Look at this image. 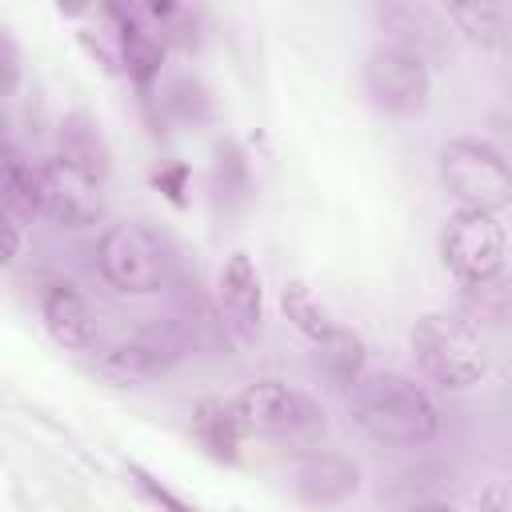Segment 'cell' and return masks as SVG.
Segmentation results:
<instances>
[{
  "mask_svg": "<svg viewBox=\"0 0 512 512\" xmlns=\"http://www.w3.org/2000/svg\"><path fill=\"white\" fill-rule=\"evenodd\" d=\"M232 408H236L240 428L252 432V436H264V440L312 444V440L324 436V408L308 392H300V388H292L284 380L248 384L232 400Z\"/></svg>",
  "mask_w": 512,
  "mask_h": 512,
  "instance_id": "obj_4",
  "label": "cell"
},
{
  "mask_svg": "<svg viewBox=\"0 0 512 512\" xmlns=\"http://www.w3.org/2000/svg\"><path fill=\"white\" fill-rule=\"evenodd\" d=\"M376 20L384 24L392 48H404L408 56H416V60H424V64L444 60L448 48H452V28H448L444 16L432 12L428 4L392 0V4H380V8H376Z\"/></svg>",
  "mask_w": 512,
  "mask_h": 512,
  "instance_id": "obj_11",
  "label": "cell"
},
{
  "mask_svg": "<svg viewBox=\"0 0 512 512\" xmlns=\"http://www.w3.org/2000/svg\"><path fill=\"white\" fill-rule=\"evenodd\" d=\"M280 308H284L288 324H292L300 336H308L312 344H320V340L336 328L332 312L320 304V296H316L304 280H288V284L280 288Z\"/></svg>",
  "mask_w": 512,
  "mask_h": 512,
  "instance_id": "obj_20",
  "label": "cell"
},
{
  "mask_svg": "<svg viewBox=\"0 0 512 512\" xmlns=\"http://www.w3.org/2000/svg\"><path fill=\"white\" fill-rule=\"evenodd\" d=\"M360 84H364L368 100L392 116H416L432 92L428 64L392 44H380L368 52V60L360 68Z\"/></svg>",
  "mask_w": 512,
  "mask_h": 512,
  "instance_id": "obj_8",
  "label": "cell"
},
{
  "mask_svg": "<svg viewBox=\"0 0 512 512\" xmlns=\"http://www.w3.org/2000/svg\"><path fill=\"white\" fill-rule=\"evenodd\" d=\"M408 512H456V508L444 500H420V504H408Z\"/></svg>",
  "mask_w": 512,
  "mask_h": 512,
  "instance_id": "obj_30",
  "label": "cell"
},
{
  "mask_svg": "<svg viewBox=\"0 0 512 512\" xmlns=\"http://www.w3.org/2000/svg\"><path fill=\"white\" fill-rule=\"evenodd\" d=\"M348 412L368 440L388 448H416L440 432L436 400L404 372H364L348 396Z\"/></svg>",
  "mask_w": 512,
  "mask_h": 512,
  "instance_id": "obj_1",
  "label": "cell"
},
{
  "mask_svg": "<svg viewBox=\"0 0 512 512\" xmlns=\"http://www.w3.org/2000/svg\"><path fill=\"white\" fill-rule=\"evenodd\" d=\"M20 76H24L20 44L8 32H0V96H12L20 88Z\"/></svg>",
  "mask_w": 512,
  "mask_h": 512,
  "instance_id": "obj_26",
  "label": "cell"
},
{
  "mask_svg": "<svg viewBox=\"0 0 512 512\" xmlns=\"http://www.w3.org/2000/svg\"><path fill=\"white\" fill-rule=\"evenodd\" d=\"M112 20H116V44H120V68L128 72V80L136 84V88H148L156 76H160V64H164V44H160V36L132 12V8H124V4H108L104 8Z\"/></svg>",
  "mask_w": 512,
  "mask_h": 512,
  "instance_id": "obj_14",
  "label": "cell"
},
{
  "mask_svg": "<svg viewBox=\"0 0 512 512\" xmlns=\"http://www.w3.org/2000/svg\"><path fill=\"white\" fill-rule=\"evenodd\" d=\"M504 256H508L504 224L492 212L460 208L448 216L440 232V260L464 288L504 276Z\"/></svg>",
  "mask_w": 512,
  "mask_h": 512,
  "instance_id": "obj_6",
  "label": "cell"
},
{
  "mask_svg": "<svg viewBox=\"0 0 512 512\" xmlns=\"http://www.w3.org/2000/svg\"><path fill=\"white\" fill-rule=\"evenodd\" d=\"M20 256V228L8 212H0V268H8Z\"/></svg>",
  "mask_w": 512,
  "mask_h": 512,
  "instance_id": "obj_28",
  "label": "cell"
},
{
  "mask_svg": "<svg viewBox=\"0 0 512 512\" xmlns=\"http://www.w3.org/2000/svg\"><path fill=\"white\" fill-rule=\"evenodd\" d=\"M212 192L216 200H224V208H236L248 200L252 192V172H248V156L236 140H220L216 156H212Z\"/></svg>",
  "mask_w": 512,
  "mask_h": 512,
  "instance_id": "obj_21",
  "label": "cell"
},
{
  "mask_svg": "<svg viewBox=\"0 0 512 512\" xmlns=\"http://www.w3.org/2000/svg\"><path fill=\"white\" fill-rule=\"evenodd\" d=\"M0 212H8L12 220L44 216L40 164H28L12 144H0Z\"/></svg>",
  "mask_w": 512,
  "mask_h": 512,
  "instance_id": "obj_16",
  "label": "cell"
},
{
  "mask_svg": "<svg viewBox=\"0 0 512 512\" xmlns=\"http://www.w3.org/2000/svg\"><path fill=\"white\" fill-rule=\"evenodd\" d=\"M216 316H220L224 332H232L244 344L260 336L264 292H260V272H256L248 252H232L224 260L220 280H216Z\"/></svg>",
  "mask_w": 512,
  "mask_h": 512,
  "instance_id": "obj_10",
  "label": "cell"
},
{
  "mask_svg": "<svg viewBox=\"0 0 512 512\" xmlns=\"http://www.w3.org/2000/svg\"><path fill=\"white\" fill-rule=\"evenodd\" d=\"M192 436L208 448V456L216 460H240V440L244 428L236 420V408L228 400H200L192 412Z\"/></svg>",
  "mask_w": 512,
  "mask_h": 512,
  "instance_id": "obj_17",
  "label": "cell"
},
{
  "mask_svg": "<svg viewBox=\"0 0 512 512\" xmlns=\"http://www.w3.org/2000/svg\"><path fill=\"white\" fill-rule=\"evenodd\" d=\"M412 360L420 376L444 392L472 388L488 376V344L480 328L452 312H428L412 324Z\"/></svg>",
  "mask_w": 512,
  "mask_h": 512,
  "instance_id": "obj_2",
  "label": "cell"
},
{
  "mask_svg": "<svg viewBox=\"0 0 512 512\" xmlns=\"http://www.w3.org/2000/svg\"><path fill=\"white\" fill-rule=\"evenodd\" d=\"M56 156L68 160L76 172L92 176L96 184H104L108 168H112V152H108V140L100 132V124L84 112H68L60 124H56Z\"/></svg>",
  "mask_w": 512,
  "mask_h": 512,
  "instance_id": "obj_15",
  "label": "cell"
},
{
  "mask_svg": "<svg viewBox=\"0 0 512 512\" xmlns=\"http://www.w3.org/2000/svg\"><path fill=\"white\" fill-rule=\"evenodd\" d=\"M320 352H316V360H320V372L328 376V384H336V388H344V392H352L356 388V380L364 376V360H368V348H364V340L352 332V328H332L320 344H316Z\"/></svg>",
  "mask_w": 512,
  "mask_h": 512,
  "instance_id": "obj_18",
  "label": "cell"
},
{
  "mask_svg": "<svg viewBox=\"0 0 512 512\" xmlns=\"http://www.w3.org/2000/svg\"><path fill=\"white\" fill-rule=\"evenodd\" d=\"M440 180L444 188L476 212H504L512 204V168L500 148L476 136H456L440 148Z\"/></svg>",
  "mask_w": 512,
  "mask_h": 512,
  "instance_id": "obj_5",
  "label": "cell"
},
{
  "mask_svg": "<svg viewBox=\"0 0 512 512\" xmlns=\"http://www.w3.org/2000/svg\"><path fill=\"white\" fill-rule=\"evenodd\" d=\"M360 468L340 452H308L292 472V492L308 508H332L356 496Z\"/></svg>",
  "mask_w": 512,
  "mask_h": 512,
  "instance_id": "obj_12",
  "label": "cell"
},
{
  "mask_svg": "<svg viewBox=\"0 0 512 512\" xmlns=\"http://www.w3.org/2000/svg\"><path fill=\"white\" fill-rule=\"evenodd\" d=\"M96 268L124 296H156L160 288L172 284L168 244L140 220H120L100 232Z\"/></svg>",
  "mask_w": 512,
  "mask_h": 512,
  "instance_id": "obj_3",
  "label": "cell"
},
{
  "mask_svg": "<svg viewBox=\"0 0 512 512\" xmlns=\"http://www.w3.org/2000/svg\"><path fill=\"white\" fill-rule=\"evenodd\" d=\"M184 180H188V168H184V164L160 168V172L152 176V184H156V188H160V192H164V196H168V200H172L176 208L184 204Z\"/></svg>",
  "mask_w": 512,
  "mask_h": 512,
  "instance_id": "obj_27",
  "label": "cell"
},
{
  "mask_svg": "<svg viewBox=\"0 0 512 512\" xmlns=\"http://www.w3.org/2000/svg\"><path fill=\"white\" fill-rule=\"evenodd\" d=\"M148 12L160 24V44L164 48H180V52H196L200 48V12L192 4L156 0V4H148Z\"/></svg>",
  "mask_w": 512,
  "mask_h": 512,
  "instance_id": "obj_22",
  "label": "cell"
},
{
  "mask_svg": "<svg viewBox=\"0 0 512 512\" xmlns=\"http://www.w3.org/2000/svg\"><path fill=\"white\" fill-rule=\"evenodd\" d=\"M164 112L180 124H208L212 120V96L196 76H172L164 84Z\"/></svg>",
  "mask_w": 512,
  "mask_h": 512,
  "instance_id": "obj_24",
  "label": "cell"
},
{
  "mask_svg": "<svg viewBox=\"0 0 512 512\" xmlns=\"http://www.w3.org/2000/svg\"><path fill=\"white\" fill-rule=\"evenodd\" d=\"M444 24L464 36L468 44H480V48H496L504 40V4H492V0H464V4H448L444 12Z\"/></svg>",
  "mask_w": 512,
  "mask_h": 512,
  "instance_id": "obj_19",
  "label": "cell"
},
{
  "mask_svg": "<svg viewBox=\"0 0 512 512\" xmlns=\"http://www.w3.org/2000/svg\"><path fill=\"white\" fill-rule=\"evenodd\" d=\"M40 316H44L48 336L68 352H88L100 340L96 312L72 284H48V292L40 300Z\"/></svg>",
  "mask_w": 512,
  "mask_h": 512,
  "instance_id": "obj_13",
  "label": "cell"
},
{
  "mask_svg": "<svg viewBox=\"0 0 512 512\" xmlns=\"http://www.w3.org/2000/svg\"><path fill=\"white\" fill-rule=\"evenodd\" d=\"M188 352H192L188 328L176 316H164V320H148L144 328H136V336L112 344L100 356V364L116 380H152V376H164L168 368H176Z\"/></svg>",
  "mask_w": 512,
  "mask_h": 512,
  "instance_id": "obj_7",
  "label": "cell"
},
{
  "mask_svg": "<svg viewBox=\"0 0 512 512\" xmlns=\"http://www.w3.org/2000/svg\"><path fill=\"white\" fill-rule=\"evenodd\" d=\"M128 480H132V484H136L160 512H200L196 504H188L184 496H176L168 484H160V480H156L148 468H140V464H128Z\"/></svg>",
  "mask_w": 512,
  "mask_h": 512,
  "instance_id": "obj_25",
  "label": "cell"
},
{
  "mask_svg": "<svg viewBox=\"0 0 512 512\" xmlns=\"http://www.w3.org/2000/svg\"><path fill=\"white\" fill-rule=\"evenodd\" d=\"M40 180H44V216L56 220L60 228H92L104 216V196L100 184L84 172H76L68 160L48 156L40 160Z\"/></svg>",
  "mask_w": 512,
  "mask_h": 512,
  "instance_id": "obj_9",
  "label": "cell"
},
{
  "mask_svg": "<svg viewBox=\"0 0 512 512\" xmlns=\"http://www.w3.org/2000/svg\"><path fill=\"white\" fill-rule=\"evenodd\" d=\"M480 512H512L508 480H492V484L480 492Z\"/></svg>",
  "mask_w": 512,
  "mask_h": 512,
  "instance_id": "obj_29",
  "label": "cell"
},
{
  "mask_svg": "<svg viewBox=\"0 0 512 512\" xmlns=\"http://www.w3.org/2000/svg\"><path fill=\"white\" fill-rule=\"evenodd\" d=\"M508 308H512V292H508V280L504 276H496L488 284L464 288V320L472 328H480V324L504 328L508 324Z\"/></svg>",
  "mask_w": 512,
  "mask_h": 512,
  "instance_id": "obj_23",
  "label": "cell"
}]
</instances>
